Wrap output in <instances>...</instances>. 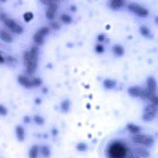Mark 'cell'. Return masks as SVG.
<instances>
[{
	"mask_svg": "<svg viewBox=\"0 0 158 158\" xmlns=\"http://www.w3.org/2000/svg\"><path fill=\"white\" fill-rule=\"evenodd\" d=\"M6 62H9V63H15L17 62V58H14V57H6Z\"/></svg>",
	"mask_w": 158,
	"mask_h": 158,
	"instance_id": "cell-33",
	"label": "cell"
},
{
	"mask_svg": "<svg viewBox=\"0 0 158 158\" xmlns=\"http://www.w3.org/2000/svg\"><path fill=\"white\" fill-rule=\"evenodd\" d=\"M0 39L4 42V43H11L13 42V35L10 33H8L4 29H0Z\"/></svg>",
	"mask_w": 158,
	"mask_h": 158,
	"instance_id": "cell-13",
	"label": "cell"
},
{
	"mask_svg": "<svg viewBox=\"0 0 158 158\" xmlns=\"http://www.w3.org/2000/svg\"><path fill=\"white\" fill-rule=\"evenodd\" d=\"M157 113H158V108L157 106H154L153 104H147L146 108H144V110H143L142 118H143L144 122H152L156 118Z\"/></svg>",
	"mask_w": 158,
	"mask_h": 158,
	"instance_id": "cell-7",
	"label": "cell"
},
{
	"mask_svg": "<svg viewBox=\"0 0 158 158\" xmlns=\"http://www.w3.org/2000/svg\"><path fill=\"white\" fill-rule=\"evenodd\" d=\"M6 61V58L3 56V53H2V52H0V64H2V63H4Z\"/></svg>",
	"mask_w": 158,
	"mask_h": 158,
	"instance_id": "cell-35",
	"label": "cell"
},
{
	"mask_svg": "<svg viewBox=\"0 0 158 158\" xmlns=\"http://www.w3.org/2000/svg\"><path fill=\"white\" fill-rule=\"evenodd\" d=\"M128 9L133 13L134 15H137L139 18H147L149 15V10L147 8H144L143 5H140V4H137V3L128 4Z\"/></svg>",
	"mask_w": 158,
	"mask_h": 158,
	"instance_id": "cell-5",
	"label": "cell"
},
{
	"mask_svg": "<svg viewBox=\"0 0 158 158\" xmlns=\"http://www.w3.org/2000/svg\"><path fill=\"white\" fill-rule=\"evenodd\" d=\"M41 154V151H39V147L37 146V144H34V146L31 147L29 152H28V156L29 158H38V156Z\"/></svg>",
	"mask_w": 158,
	"mask_h": 158,
	"instance_id": "cell-18",
	"label": "cell"
},
{
	"mask_svg": "<svg viewBox=\"0 0 158 158\" xmlns=\"http://www.w3.org/2000/svg\"><path fill=\"white\" fill-rule=\"evenodd\" d=\"M23 19L25 20V22H31L32 19H33V13H31V11H28V13H24V15H23Z\"/></svg>",
	"mask_w": 158,
	"mask_h": 158,
	"instance_id": "cell-28",
	"label": "cell"
},
{
	"mask_svg": "<svg viewBox=\"0 0 158 158\" xmlns=\"http://www.w3.org/2000/svg\"><path fill=\"white\" fill-rule=\"evenodd\" d=\"M58 3L60 2H55L53 0V3H52L49 6H47V10H46V18L52 20L55 17H56V13H57V9H58Z\"/></svg>",
	"mask_w": 158,
	"mask_h": 158,
	"instance_id": "cell-9",
	"label": "cell"
},
{
	"mask_svg": "<svg viewBox=\"0 0 158 158\" xmlns=\"http://www.w3.org/2000/svg\"><path fill=\"white\" fill-rule=\"evenodd\" d=\"M102 85H104L105 89L111 90V89H114V87L116 86V81H115V80H111V78H106V80H104Z\"/></svg>",
	"mask_w": 158,
	"mask_h": 158,
	"instance_id": "cell-19",
	"label": "cell"
},
{
	"mask_svg": "<svg viewBox=\"0 0 158 158\" xmlns=\"http://www.w3.org/2000/svg\"><path fill=\"white\" fill-rule=\"evenodd\" d=\"M0 115H2V116L8 115V109L4 106V105H2V104H0Z\"/></svg>",
	"mask_w": 158,
	"mask_h": 158,
	"instance_id": "cell-31",
	"label": "cell"
},
{
	"mask_svg": "<svg viewBox=\"0 0 158 158\" xmlns=\"http://www.w3.org/2000/svg\"><path fill=\"white\" fill-rule=\"evenodd\" d=\"M31 80H32V86L33 87H41L42 84H43L41 77H33V78H31Z\"/></svg>",
	"mask_w": 158,
	"mask_h": 158,
	"instance_id": "cell-23",
	"label": "cell"
},
{
	"mask_svg": "<svg viewBox=\"0 0 158 158\" xmlns=\"http://www.w3.org/2000/svg\"><path fill=\"white\" fill-rule=\"evenodd\" d=\"M33 122H34L35 124H38V125H43V124H44V119H43L41 115H34V116H33Z\"/></svg>",
	"mask_w": 158,
	"mask_h": 158,
	"instance_id": "cell-25",
	"label": "cell"
},
{
	"mask_svg": "<svg viewBox=\"0 0 158 158\" xmlns=\"http://www.w3.org/2000/svg\"><path fill=\"white\" fill-rule=\"evenodd\" d=\"M24 122H25V123H31V118H29V116H25V118H24Z\"/></svg>",
	"mask_w": 158,
	"mask_h": 158,
	"instance_id": "cell-36",
	"label": "cell"
},
{
	"mask_svg": "<svg viewBox=\"0 0 158 158\" xmlns=\"http://www.w3.org/2000/svg\"><path fill=\"white\" fill-rule=\"evenodd\" d=\"M128 94L131 98H139V99H144V100H149L153 94H151L146 87L142 86H131L128 89Z\"/></svg>",
	"mask_w": 158,
	"mask_h": 158,
	"instance_id": "cell-4",
	"label": "cell"
},
{
	"mask_svg": "<svg viewBox=\"0 0 158 158\" xmlns=\"http://www.w3.org/2000/svg\"><path fill=\"white\" fill-rule=\"evenodd\" d=\"M6 19H8V17H6V14H5V13H0V20H2V22L4 23Z\"/></svg>",
	"mask_w": 158,
	"mask_h": 158,
	"instance_id": "cell-32",
	"label": "cell"
},
{
	"mask_svg": "<svg viewBox=\"0 0 158 158\" xmlns=\"http://www.w3.org/2000/svg\"><path fill=\"white\" fill-rule=\"evenodd\" d=\"M113 53H114V56H116V57H122V56H124V53H125V49H124V47L120 46V44H115V46L113 47Z\"/></svg>",
	"mask_w": 158,
	"mask_h": 158,
	"instance_id": "cell-16",
	"label": "cell"
},
{
	"mask_svg": "<svg viewBox=\"0 0 158 158\" xmlns=\"http://www.w3.org/2000/svg\"><path fill=\"white\" fill-rule=\"evenodd\" d=\"M139 32H140V34H142L143 37H146V38H151V37H152L151 31H149V28L147 27V25H140Z\"/></svg>",
	"mask_w": 158,
	"mask_h": 158,
	"instance_id": "cell-20",
	"label": "cell"
},
{
	"mask_svg": "<svg viewBox=\"0 0 158 158\" xmlns=\"http://www.w3.org/2000/svg\"><path fill=\"white\" fill-rule=\"evenodd\" d=\"M49 32H51V28L49 27H41L39 28L35 33H34V35H33V42H34V46H41V44H43V42H44V38L49 34Z\"/></svg>",
	"mask_w": 158,
	"mask_h": 158,
	"instance_id": "cell-6",
	"label": "cell"
},
{
	"mask_svg": "<svg viewBox=\"0 0 158 158\" xmlns=\"http://www.w3.org/2000/svg\"><path fill=\"white\" fill-rule=\"evenodd\" d=\"M154 20H156V23L158 24V17H156V19H154Z\"/></svg>",
	"mask_w": 158,
	"mask_h": 158,
	"instance_id": "cell-37",
	"label": "cell"
},
{
	"mask_svg": "<svg viewBox=\"0 0 158 158\" xmlns=\"http://www.w3.org/2000/svg\"><path fill=\"white\" fill-rule=\"evenodd\" d=\"M149 102H151V104H153L154 106H157V108H158V94L153 95V96L149 99Z\"/></svg>",
	"mask_w": 158,
	"mask_h": 158,
	"instance_id": "cell-30",
	"label": "cell"
},
{
	"mask_svg": "<svg viewBox=\"0 0 158 158\" xmlns=\"http://www.w3.org/2000/svg\"><path fill=\"white\" fill-rule=\"evenodd\" d=\"M129 147L123 140H114L111 142L108 148H106V154L109 158H127L129 153Z\"/></svg>",
	"mask_w": 158,
	"mask_h": 158,
	"instance_id": "cell-2",
	"label": "cell"
},
{
	"mask_svg": "<svg viewBox=\"0 0 158 158\" xmlns=\"http://www.w3.org/2000/svg\"><path fill=\"white\" fill-rule=\"evenodd\" d=\"M39 151H41V154H42L44 158H48V157L51 156V149H49V147H47V146L41 147V148H39Z\"/></svg>",
	"mask_w": 158,
	"mask_h": 158,
	"instance_id": "cell-24",
	"label": "cell"
},
{
	"mask_svg": "<svg viewBox=\"0 0 158 158\" xmlns=\"http://www.w3.org/2000/svg\"><path fill=\"white\" fill-rule=\"evenodd\" d=\"M60 22L64 23V24H71L72 23V18L69 14H66V13H62L61 17H60Z\"/></svg>",
	"mask_w": 158,
	"mask_h": 158,
	"instance_id": "cell-21",
	"label": "cell"
},
{
	"mask_svg": "<svg viewBox=\"0 0 158 158\" xmlns=\"http://www.w3.org/2000/svg\"><path fill=\"white\" fill-rule=\"evenodd\" d=\"M146 89L149 91L151 94H153V95L157 94V89H158V86H157L156 78H154L153 76H149V77L147 78V86H146Z\"/></svg>",
	"mask_w": 158,
	"mask_h": 158,
	"instance_id": "cell-10",
	"label": "cell"
},
{
	"mask_svg": "<svg viewBox=\"0 0 158 158\" xmlns=\"http://www.w3.org/2000/svg\"><path fill=\"white\" fill-rule=\"evenodd\" d=\"M49 28L55 29V31H58L61 28V22H51L49 23Z\"/></svg>",
	"mask_w": 158,
	"mask_h": 158,
	"instance_id": "cell-27",
	"label": "cell"
},
{
	"mask_svg": "<svg viewBox=\"0 0 158 158\" xmlns=\"http://www.w3.org/2000/svg\"><path fill=\"white\" fill-rule=\"evenodd\" d=\"M70 108H71V101L70 100H63L61 102V110L63 113H67L70 110Z\"/></svg>",
	"mask_w": 158,
	"mask_h": 158,
	"instance_id": "cell-22",
	"label": "cell"
},
{
	"mask_svg": "<svg viewBox=\"0 0 158 158\" xmlns=\"http://www.w3.org/2000/svg\"><path fill=\"white\" fill-rule=\"evenodd\" d=\"M18 82L23 86V87H25V89H32L33 86H32V80L27 76V75H19L18 76Z\"/></svg>",
	"mask_w": 158,
	"mask_h": 158,
	"instance_id": "cell-11",
	"label": "cell"
},
{
	"mask_svg": "<svg viewBox=\"0 0 158 158\" xmlns=\"http://www.w3.org/2000/svg\"><path fill=\"white\" fill-rule=\"evenodd\" d=\"M15 135H17V139H18L19 142H23V140L25 139V130H24L23 127L18 125V127L15 128Z\"/></svg>",
	"mask_w": 158,
	"mask_h": 158,
	"instance_id": "cell-17",
	"label": "cell"
},
{
	"mask_svg": "<svg viewBox=\"0 0 158 158\" xmlns=\"http://www.w3.org/2000/svg\"><path fill=\"white\" fill-rule=\"evenodd\" d=\"M124 4H125L124 0H111V2H109V8L113 10H118V9L123 8Z\"/></svg>",
	"mask_w": 158,
	"mask_h": 158,
	"instance_id": "cell-14",
	"label": "cell"
},
{
	"mask_svg": "<svg viewBox=\"0 0 158 158\" xmlns=\"http://www.w3.org/2000/svg\"><path fill=\"white\" fill-rule=\"evenodd\" d=\"M4 24H5V27L10 31V32H13V33H17V34H22L23 33V27L18 23V22H15L14 19H10V18H8L5 22H4Z\"/></svg>",
	"mask_w": 158,
	"mask_h": 158,
	"instance_id": "cell-8",
	"label": "cell"
},
{
	"mask_svg": "<svg viewBox=\"0 0 158 158\" xmlns=\"http://www.w3.org/2000/svg\"><path fill=\"white\" fill-rule=\"evenodd\" d=\"M104 51H105V48H104V46H102V44L98 43V44L95 46V52H96V53L101 55V53H104Z\"/></svg>",
	"mask_w": 158,
	"mask_h": 158,
	"instance_id": "cell-29",
	"label": "cell"
},
{
	"mask_svg": "<svg viewBox=\"0 0 158 158\" xmlns=\"http://www.w3.org/2000/svg\"><path fill=\"white\" fill-rule=\"evenodd\" d=\"M127 129H128V131H129L131 135L139 134V133H140V127L137 125V124H133V123H129V124L127 125Z\"/></svg>",
	"mask_w": 158,
	"mask_h": 158,
	"instance_id": "cell-15",
	"label": "cell"
},
{
	"mask_svg": "<svg viewBox=\"0 0 158 158\" xmlns=\"http://www.w3.org/2000/svg\"><path fill=\"white\" fill-rule=\"evenodd\" d=\"M134 152L138 154L139 158H149V151L146 147H137Z\"/></svg>",
	"mask_w": 158,
	"mask_h": 158,
	"instance_id": "cell-12",
	"label": "cell"
},
{
	"mask_svg": "<svg viewBox=\"0 0 158 158\" xmlns=\"http://www.w3.org/2000/svg\"><path fill=\"white\" fill-rule=\"evenodd\" d=\"M98 41H99V43L101 44V43L105 41V35H104V34H100V35H98Z\"/></svg>",
	"mask_w": 158,
	"mask_h": 158,
	"instance_id": "cell-34",
	"label": "cell"
},
{
	"mask_svg": "<svg viewBox=\"0 0 158 158\" xmlns=\"http://www.w3.org/2000/svg\"><path fill=\"white\" fill-rule=\"evenodd\" d=\"M38 53H39L38 46H33L31 49L23 52V62L25 66V72H27V75H32L37 70Z\"/></svg>",
	"mask_w": 158,
	"mask_h": 158,
	"instance_id": "cell-1",
	"label": "cell"
},
{
	"mask_svg": "<svg viewBox=\"0 0 158 158\" xmlns=\"http://www.w3.org/2000/svg\"><path fill=\"white\" fill-rule=\"evenodd\" d=\"M131 142L139 147H152L154 144V138L149 134H134L131 135Z\"/></svg>",
	"mask_w": 158,
	"mask_h": 158,
	"instance_id": "cell-3",
	"label": "cell"
},
{
	"mask_svg": "<svg viewBox=\"0 0 158 158\" xmlns=\"http://www.w3.org/2000/svg\"><path fill=\"white\" fill-rule=\"evenodd\" d=\"M76 149H77L78 152H85V151L89 149V147H87L86 143H78L77 146H76Z\"/></svg>",
	"mask_w": 158,
	"mask_h": 158,
	"instance_id": "cell-26",
	"label": "cell"
}]
</instances>
